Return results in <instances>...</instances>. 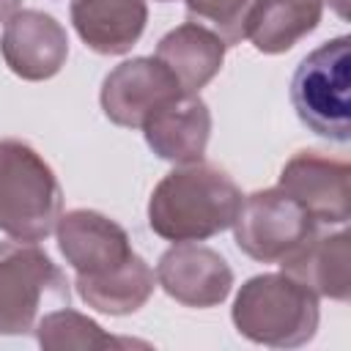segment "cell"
I'll use <instances>...</instances> for the list:
<instances>
[{
	"instance_id": "6da1fadb",
	"label": "cell",
	"mask_w": 351,
	"mask_h": 351,
	"mask_svg": "<svg viewBox=\"0 0 351 351\" xmlns=\"http://www.w3.org/2000/svg\"><path fill=\"white\" fill-rule=\"evenodd\" d=\"M239 184L219 167L200 162L173 167L148 197L151 230L173 244L206 241L228 230L241 208Z\"/></svg>"
},
{
	"instance_id": "7a4b0ae2",
	"label": "cell",
	"mask_w": 351,
	"mask_h": 351,
	"mask_svg": "<svg viewBox=\"0 0 351 351\" xmlns=\"http://www.w3.org/2000/svg\"><path fill=\"white\" fill-rule=\"evenodd\" d=\"M230 318L236 332L250 343L299 348L315 337L321 310L313 291L280 271L250 277L233 299Z\"/></svg>"
},
{
	"instance_id": "3957f363",
	"label": "cell",
	"mask_w": 351,
	"mask_h": 351,
	"mask_svg": "<svg viewBox=\"0 0 351 351\" xmlns=\"http://www.w3.org/2000/svg\"><path fill=\"white\" fill-rule=\"evenodd\" d=\"M63 211V189L47 159L25 140H0V230L14 241H44Z\"/></svg>"
},
{
	"instance_id": "277c9868",
	"label": "cell",
	"mask_w": 351,
	"mask_h": 351,
	"mask_svg": "<svg viewBox=\"0 0 351 351\" xmlns=\"http://www.w3.org/2000/svg\"><path fill=\"white\" fill-rule=\"evenodd\" d=\"M351 38L337 36L315 47L293 71L291 104L318 137L346 145L351 140Z\"/></svg>"
},
{
	"instance_id": "5b68a950",
	"label": "cell",
	"mask_w": 351,
	"mask_h": 351,
	"mask_svg": "<svg viewBox=\"0 0 351 351\" xmlns=\"http://www.w3.org/2000/svg\"><path fill=\"white\" fill-rule=\"evenodd\" d=\"M69 302V280L47 250L33 241H0V335H27L49 307Z\"/></svg>"
},
{
	"instance_id": "8992f818",
	"label": "cell",
	"mask_w": 351,
	"mask_h": 351,
	"mask_svg": "<svg viewBox=\"0 0 351 351\" xmlns=\"http://www.w3.org/2000/svg\"><path fill=\"white\" fill-rule=\"evenodd\" d=\"M315 219L280 186L258 189L241 200L233 219L236 247L258 263H280L313 233Z\"/></svg>"
},
{
	"instance_id": "52a82bcc",
	"label": "cell",
	"mask_w": 351,
	"mask_h": 351,
	"mask_svg": "<svg viewBox=\"0 0 351 351\" xmlns=\"http://www.w3.org/2000/svg\"><path fill=\"white\" fill-rule=\"evenodd\" d=\"M173 71L156 58H132L118 63L101 82V110L123 129H143V123L167 101L181 96Z\"/></svg>"
},
{
	"instance_id": "ba28073f",
	"label": "cell",
	"mask_w": 351,
	"mask_h": 351,
	"mask_svg": "<svg viewBox=\"0 0 351 351\" xmlns=\"http://www.w3.org/2000/svg\"><path fill=\"white\" fill-rule=\"evenodd\" d=\"M351 167L321 151H296L280 170V189L288 192L315 222L346 225L351 217Z\"/></svg>"
},
{
	"instance_id": "9c48e42d",
	"label": "cell",
	"mask_w": 351,
	"mask_h": 351,
	"mask_svg": "<svg viewBox=\"0 0 351 351\" xmlns=\"http://www.w3.org/2000/svg\"><path fill=\"white\" fill-rule=\"evenodd\" d=\"M0 55L19 80H52L69 58L66 27L52 14L36 8L14 11L0 33Z\"/></svg>"
},
{
	"instance_id": "30bf717a",
	"label": "cell",
	"mask_w": 351,
	"mask_h": 351,
	"mask_svg": "<svg viewBox=\"0 0 351 351\" xmlns=\"http://www.w3.org/2000/svg\"><path fill=\"white\" fill-rule=\"evenodd\" d=\"M156 282L184 307H217L233 288V269L228 261L203 244L184 241L162 252L156 263Z\"/></svg>"
},
{
	"instance_id": "8fae6325",
	"label": "cell",
	"mask_w": 351,
	"mask_h": 351,
	"mask_svg": "<svg viewBox=\"0 0 351 351\" xmlns=\"http://www.w3.org/2000/svg\"><path fill=\"white\" fill-rule=\"evenodd\" d=\"M58 250L77 274H104L134 255L129 233L101 211L71 208L55 225Z\"/></svg>"
},
{
	"instance_id": "7c38bea8",
	"label": "cell",
	"mask_w": 351,
	"mask_h": 351,
	"mask_svg": "<svg viewBox=\"0 0 351 351\" xmlns=\"http://www.w3.org/2000/svg\"><path fill=\"white\" fill-rule=\"evenodd\" d=\"M143 134L148 148L165 162H200L211 137V110L197 93H181L143 123Z\"/></svg>"
},
{
	"instance_id": "4fadbf2b",
	"label": "cell",
	"mask_w": 351,
	"mask_h": 351,
	"mask_svg": "<svg viewBox=\"0 0 351 351\" xmlns=\"http://www.w3.org/2000/svg\"><path fill=\"white\" fill-rule=\"evenodd\" d=\"M280 266L315 296L332 302H348L351 296V236L346 228L337 233L315 230Z\"/></svg>"
},
{
	"instance_id": "5bb4252c",
	"label": "cell",
	"mask_w": 351,
	"mask_h": 351,
	"mask_svg": "<svg viewBox=\"0 0 351 351\" xmlns=\"http://www.w3.org/2000/svg\"><path fill=\"white\" fill-rule=\"evenodd\" d=\"M148 22L145 0H71V25L99 55H126Z\"/></svg>"
},
{
	"instance_id": "9a60e30c",
	"label": "cell",
	"mask_w": 351,
	"mask_h": 351,
	"mask_svg": "<svg viewBox=\"0 0 351 351\" xmlns=\"http://www.w3.org/2000/svg\"><path fill=\"white\" fill-rule=\"evenodd\" d=\"M225 49L228 44L214 30L197 22H184L159 38L154 58L173 71L184 93H197L219 74Z\"/></svg>"
},
{
	"instance_id": "2e32d148",
	"label": "cell",
	"mask_w": 351,
	"mask_h": 351,
	"mask_svg": "<svg viewBox=\"0 0 351 351\" xmlns=\"http://www.w3.org/2000/svg\"><path fill=\"white\" fill-rule=\"evenodd\" d=\"M74 288L80 299L104 315H132L154 293L156 280L151 266L134 252L121 266L104 274H77Z\"/></svg>"
},
{
	"instance_id": "e0dca14e",
	"label": "cell",
	"mask_w": 351,
	"mask_h": 351,
	"mask_svg": "<svg viewBox=\"0 0 351 351\" xmlns=\"http://www.w3.org/2000/svg\"><path fill=\"white\" fill-rule=\"evenodd\" d=\"M324 5L326 0H258L247 38L263 55H282L321 25Z\"/></svg>"
},
{
	"instance_id": "ac0fdd59",
	"label": "cell",
	"mask_w": 351,
	"mask_h": 351,
	"mask_svg": "<svg viewBox=\"0 0 351 351\" xmlns=\"http://www.w3.org/2000/svg\"><path fill=\"white\" fill-rule=\"evenodd\" d=\"M36 340L47 351H93V348H126V346H143L134 340L112 337L107 335L93 318L66 307L49 310L36 321Z\"/></svg>"
},
{
	"instance_id": "d6986e66",
	"label": "cell",
	"mask_w": 351,
	"mask_h": 351,
	"mask_svg": "<svg viewBox=\"0 0 351 351\" xmlns=\"http://www.w3.org/2000/svg\"><path fill=\"white\" fill-rule=\"evenodd\" d=\"M258 0H184L189 22L214 30L228 47L247 38V22Z\"/></svg>"
},
{
	"instance_id": "ffe728a7",
	"label": "cell",
	"mask_w": 351,
	"mask_h": 351,
	"mask_svg": "<svg viewBox=\"0 0 351 351\" xmlns=\"http://www.w3.org/2000/svg\"><path fill=\"white\" fill-rule=\"evenodd\" d=\"M14 11H19V0H0V22H5Z\"/></svg>"
},
{
	"instance_id": "44dd1931",
	"label": "cell",
	"mask_w": 351,
	"mask_h": 351,
	"mask_svg": "<svg viewBox=\"0 0 351 351\" xmlns=\"http://www.w3.org/2000/svg\"><path fill=\"white\" fill-rule=\"evenodd\" d=\"M156 3H170V0H156Z\"/></svg>"
}]
</instances>
